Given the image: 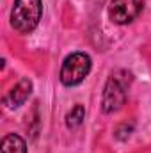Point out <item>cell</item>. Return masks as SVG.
<instances>
[{
  "instance_id": "4",
  "label": "cell",
  "mask_w": 151,
  "mask_h": 153,
  "mask_svg": "<svg viewBox=\"0 0 151 153\" xmlns=\"http://www.w3.org/2000/svg\"><path fill=\"white\" fill-rule=\"evenodd\" d=\"M144 7V0H112L109 5V16L114 23L126 25L133 22Z\"/></svg>"
},
{
  "instance_id": "7",
  "label": "cell",
  "mask_w": 151,
  "mask_h": 153,
  "mask_svg": "<svg viewBox=\"0 0 151 153\" xmlns=\"http://www.w3.org/2000/svg\"><path fill=\"white\" fill-rule=\"evenodd\" d=\"M85 119V107L84 105H75L68 114H66V126L70 130H75L78 128Z\"/></svg>"
},
{
  "instance_id": "6",
  "label": "cell",
  "mask_w": 151,
  "mask_h": 153,
  "mask_svg": "<svg viewBox=\"0 0 151 153\" xmlns=\"http://www.w3.org/2000/svg\"><path fill=\"white\" fill-rule=\"evenodd\" d=\"M0 153H27V143L18 134H7L2 139Z\"/></svg>"
},
{
  "instance_id": "3",
  "label": "cell",
  "mask_w": 151,
  "mask_h": 153,
  "mask_svg": "<svg viewBox=\"0 0 151 153\" xmlns=\"http://www.w3.org/2000/svg\"><path fill=\"white\" fill-rule=\"evenodd\" d=\"M91 57L85 53V52H73L70 53L62 66H61V73H59V78L62 82V85L66 87H75L78 84H82L85 80V76L89 75L91 71Z\"/></svg>"
},
{
  "instance_id": "2",
  "label": "cell",
  "mask_w": 151,
  "mask_h": 153,
  "mask_svg": "<svg viewBox=\"0 0 151 153\" xmlns=\"http://www.w3.org/2000/svg\"><path fill=\"white\" fill-rule=\"evenodd\" d=\"M43 16L41 0H14L11 9V25L20 34H29L39 25Z\"/></svg>"
},
{
  "instance_id": "5",
  "label": "cell",
  "mask_w": 151,
  "mask_h": 153,
  "mask_svg": "<svg viewBox=\"0 0 151 153\" xmlns=\"http://www.w3.org/2000/svg\"><path fill=\"white\" fill-rule=\"evenodd\" d=\"M32 93V82L29 78H21L14 87H11V91L4 96V103L9 107V109H18L21 107L29 96Z\"/></svg>"
},
{
  "instance_id": "1",
  "label": "cell",
  "mask_w": 151,
  "mask_h": 153,
  "mask_svg": "<svg viewBox=\"0 0 151 153\" xmlns=\"http://www.w3.org/2000/svg\"><path fill=\"white\" fill-rule=\"evenodd\" d=\"M132 82H133V76L126 70H117L109 76L101 94V111L105 114L117 112L126 103Z\"/></svg>"
}]
</instances>
